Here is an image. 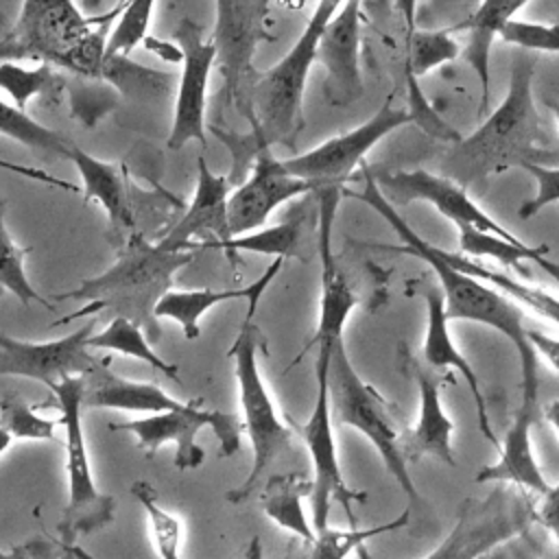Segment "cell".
I'll list each match as a JSON object with an SVG mask.
<instances>
[{
	"label": "cell",
	"mask_w": 559,
	"mask_h": 559,
	"mask_svg": "<svg viewBox=\"0 0 559 559\" xmlns=\"http://www.w3.org/2000/svg\"><path fill=\"white\" fill-rule=\"evenodd\" d=\"M39 406L28 404L17 393L0 397V426L13 437L24 441H57L55 428L59 421L37 415Z\"/></svg>",
	"instance_id": "d590c367"
},
{
	"label": "cell",
	"mask_w": 559,
	"mask_h": 559,
	"mask_svg": "<svg viewBox=\"0 0 559 559\" xmlns=\"http://www.w3.org/2000/svg\"><path fill=\"white\" fill-rule=\"evenodd\" d=\"M411 373L419 391V417L413 428L402 432V454L406 463H415L430 454L448 465H456L452 448L454 421L448 417L441 404V380L417 365H411Z\"/></svg>",
	"instance_id": "603a6c76"
},
{
	"label": "cell",
	"mask_w": 559,
	"mask_h": 559,
	"mask_svg": "<svg viewBox=\"0 0 559 559\" xmlns=\"http://www.w3.org/2000/svg\"><path fill=\"white\" fill-rule=\"evenodd\" d=\"M11 443H13V437L0 426V454H4L11 448Z\"/></svg>",
	"instance_id": "c3c4849f"
},
{
	"label": "cell",
	"mask_w": 559,
	"mask_h": 559,
	"mask_svg": "<svg viewBox=\"0 0 559 559\" xmlns=\"http://www.w3.org/2000/svg\"><path fill=\"white\" fill-rule=\"evenodd\" d=\"M50 81H52V72L48 63L26 70L20 66V61H0V87L22 109L33 96L46 92Z\"/></svg>",
	"instance_id": "74e56055"
},
{
	"label": "cell",
	"mask_w": 559,
	"mask_h": 559,
	"mask_svg": "<svg viewBox=\"0 0 559 559\" xmlns=\"http://www.w3.org/2000/svg\"><path fill=\"white\" fill-rule=\"evenodd\" d=\"M360 9L362 0H345L319 44L317 61L325 70V92L334 105L354 103L362 94Z\"/></svg>",
	"instance_id": "d6986e66"
},
{
	"label": "cell",
	"mask_w": 559,
	"mask_h": 559,
	"mask_svg": "<svg viewBox=\"0 0 559 559\" xmlns=\"http://www.w3.org/2000/svg\"><path fill=\"white\" fill-rule=\"evenodd\" d=\"M90 349H105V352H116L135 360L146 362L155 371L164 373L166 378L181 382L179 367L164 360L148 343L146 332L131 319L124 317H114L100 332H94L87 341Z\"/></svg>",
	"instance_id": "f546056e"
},
{
	"label": "cell",
	"mask_w": 559,
	"mask_h": 559,
	"mask_svg": "<svg viewBox=\"0 0 559 559\" xmlns=\"http://www.w3.org/2000/svg\"><path fill=\"white\" fill-rule=\"evenodd\" d=\"M539 408L531 404L518 406L511 426L500 439V456L491 465H483L476 474V483H498L524 489L528 493H537L539 498L550 489L548 480L542 474V467L535 459L531 430L535 424Z\"/></svg>",
	"instance_id": "7402d4cb"
},
{
	"label": "cell",
	"mask_w": 559,
	"mask_h": 559,
	"mask_svg": "<svg viewBox=\"0 0 559 559\" xmlns=\"http://www.w3.org/2000/svg\"><path fill=\"white\" fill-rule=\"evenodd\" d=\"M334 349V347H332ZM332 349H317V362H314V378H317V395L312 411L304 424H293V430H297L308 448L310 461H312V491H310V511H312V528L321 531L328 526L330 518V504L336 500L345 515L349 518V524H356L354 515V502H365L367 493L349 489L345 483L341 463H338V450L334 439V426H332V408H330V389H328V371H330V358Z\"/></svg>",
	"instance_id": "8fae6325"
},
{
	"label": "cell",
	"mask_w": 559,
	"mask_h": 559,
	"mask_svg": "<svg viewBox=\"0 0 559 559\" xmlns=\"http://www.w3.org/2000/svg\"><path fill=\"white\" fill-rule=\"evenodd\" d=\"M66 159L74 164L83 181V197L87 201L98 203L105 210L111 229H116V234L124 229H133V210H131L127 183L118 166L94 157L92 153L83 151L76 144H70Z\"/></svg>",
	"instance_id": "484cf974"
},
{
	"label": "cell",
	"mask_w": 559,
	"mask_h": 559,
	"mask_svg": "<svg viewBox=\"0 0 559 559\" xmlns=\"http://www.w3.org/2000/svg\"><path fill=\"white\" fill-rule=\"evenodd\" d=\"M461 55L459 41L450 31H415L408 35V57L406 72L417 79L426 76L430 70L454 61Z\"/></svg>",
	"instance_id": "e575fe53"
},
{
	"label": "cell",
	"mask_w": 559,
	"mask_h": 559,
	"mask_svg": "<svg viewBox=\"0 0 559 559\" xmlns=\"http://www.w3.org/2000/svg\"><path fill=\"white\" fill-rule=\"evenodd\" d=\"M192 258L194 251H168L135 234L118 262L100 275L83 280L74 290L61 295L63 299H83L85 306L63 319H57L52 325H66L79 317L111 310L116 317L135 321L151 341H157L162 328L155 317V306L173 288L177 271L192 262Z\"/></svg>",
	"instance_id": "7a4b0ae2"
},
{
	"label": "cell",
	"mask_w": 559,
	"mask_h": 559,
	"mask_svg": "<svg viewBox=\"0 0 559 559\" xmlns=\"http://www.w3.org/2000/svg\"><path fill=\"white\" fill-rule=\"evenodd\" d=\"M502 41L522 50L559 52V24L511 20L498 35Z\"/></svg>",
	"instance_id": "f35d334b"
},
{
	"label": "cell",
	"mask_w": 559,
	"mask_h": 559,
	"mask_svg": "<svg viewBox=\"0 0 559 559\" xmlns=\"http://www.w3.org/2000/svg\"><path fill=\"white\" fill-rule=\"evenodd\" d=\"M245 559H264V550H262V539H260V535H253V537L247 542Z\"/></svg>",
	"instance_id": "7dc6e473"
},
{
	"label": "cell",
	"mask_w": 559,
	"mask_h": 559,
	"mask_svg": "<svg viewBox=\"0 0 559 559\" xmlns=\"http://www.w3.org/2000/svg\"><path fill=\"white\" fill-rule=\"evenodd\" d=\"M542 552H544V544L535 535L533 526H528L526 531L518 533L509 542H504L498 548H493L483 559H537Z\"/></svg>",
	"instance_id": "b9f144b4"
},
{
	"label": "cell",
	"mask_w": 559,
	"mask_h": 559,
	"mask_svg": "<svg viewBox=\"0 0 559 559\" xmlns=\"http://www.w3.org/2000/svg\"><path fill=\"white\" fill-rule=\"evenodd\" d=\"M406 100H408V116L411 122L417 124L424 133H428L435 140H443V142H461V135L443 120V116L432 107V103L428 100V96L424 94L419 79L411 72H406Z\"/></svg>",
	"instance_id": "8d00e7d4"
},
{
	"label": "cell",
	"mask_w": 559,
	"mask_h": 559,
	"mask_svg": "<svg viewBox=\"0 0 559 559\" xmlns=\"http://www.w3.org/2000/svg\"><path fill=\"white\" fill-rule=\"evenodd\" d=\"M417 4L419 0H395V9L406 26V37L417 31Z\"/></svg>",
	"instance_id": "f6af8a7d"
},
{
	"label": "cell",
	"mask_w": 559,
	"mask_h": 559,
	"mask_svg": "<svg viewBox=\"0 0 559 559\" xmlns=\"http://www.w3.org/2000/svg\"><path fill=\"white\" fill-rule=\"evenodd\" d=\"M382 194L393 205H406L413 201L430 203L439 214L452 221L456 227H474L487 234L502 236L507 240H520L485 210H480L465 188L445 175H435L424 168L415 170H384L373 175Z\"/></svg>",
	"instance_id": "9a60e30c"
},
{
	"label": "cell",
	"mask_w": 559,
	"mask_h": 559,
	"mask_svg": "<svg viewBox=\"0 0 559 559\" xmlns=\"http://www.w3.org/2000/svg\"><path fill=\"white\" fill-rule=\"evenodd\" d=\"M535 524H542L555 537L557 542L555 559H559V483L550 485V489L537 502Z\"/></svg>",
	"instance_id": "7bdbcfd3"
},
{
	"label": "cell",
	"mask_w": 559,
	"mask_h": 559,
	"mask_svg": "<svg viewBox=\"0 0 559 559\" xmlns=\"http://www.w3.org/2000/svg\"><path fill=\"white\" fill-rule=\"evenodd\" d=\"M345 0H317L308 24L290 50L269 70L260 72L253 85L255 127L247 140H253V155L271 144H288L304 124V92L325 26Z\"/></svg>",
	"instance_id": "5b68a950"
},
{
	"label": "cell",
	"mask_w": 559,
	"mask_h": 559,
	"mask_svg": "<svg viewBox=\"0 0 559 559\" xmlns=\"http://www.w3.org/2000/svg\"><path fill=\"white\" fill-rule=\"evenodd\" d=\"M535 509L537 500L511 485H498L483 498H467L461 502L450 533L424 559H483L535 526Z\"/></svg>",
	"instance_id": "30bf717a"
},
{
	"label": "cell",
	"mask_w": 559,
	"mask_h": 559,
	"mask_svg": "<svg viewBox=\"0 0 559 559\" xmlns=\"http://www.w3.org/2000/svg\"><path fill=\"white\" fill-rule=\"evenodd\" d=\"M548 107H550V111H552V116H555V122H557V129H559V103H557V100H550Z\"/></svg>",
	"instance_id": "816d5d0a"
},
{
	"label": "cell",
	"mask_w": 559,
	"mask_h": 559,
	"mask_svg": "<svg viewBox=\"0 0 559 559\" xmlns=\"http://www.w3.org/2000/svg\"><path fill=\"white\" fill-rule=\"evenodd\" d=\"M0 559H76L72 552V544L61 537L37 535L24 544L11 546L9 550L0 548Z\"/></svg>",
	"instance_id": "60d3db41"
},
{
	"label": "cell",
	"mask_w": 559,
	"mask_h": 559,
	"mask_svg": "<svg viewBox=\"0 0 559 559\" xmlns=\"http://www.w3.org/2000/svg\"><path fill=\"white\" fill-rule=\"evenodd\" d=\"M524 170H528L535 179V194L533 199L520 205L518 216L531 218L539 214L544 207L559 203V168H552L546 164H526Z\"/></svg>",
	"instance_id": "ab89813d"
},
{
	"label": "cell",
	"mask_w": 559,
	"mask_h": 559,
	"mask_svg": "<svg viewBox=\"0 0 559 559\" xmlns=\"http://www.w3.org/2000/svg\"><path fill=\"white\" fill-rule=\"evenodd\" d=\"M96 323L90 321L76 332L55 341H22L0 332V376H17L57 386L70 376H85L98 367L100 358L90 352V336Z\"/></svg>",
	"instance_id": "5bb4252c"
},
{
	"label": "cell",
	"mask_w": 559,
	"mask_h": 559,
	"mask_svg": "<svg viewBox=\"0 0 559 559\" xmlns=\"http://www.w3.org/2000/svg\"><path fill=\"white\" fill-rule=\"evenodd\" d=\"M533 59L518 57L513 61L502 103L472 135L456 142L452 157L459 168L474 175H502L515 166L542 164L548 148L533 100Z\"/></svg>",
	"instance_id": "277c9868"
},
{
	"label": "cell",
	"mask_w": 559,
	"mask_h": 559,
	"mask_svg": "<svg viewBox=\"0 0 559 559\" xmlns=\"http://www.w3.org/2000/svg\"><path fill=\"white\" fill-rule=\"evenodd\" d=\"M528 2L531 0H483L474 15L456 26V31L467 33L465 59L472 66V70H476L480 83V118L487 114L491 96V44L500 35V31L511 20H515L518 11H522Z\"/></svg>",
	"instance_id": "d4e9b609"
},
{
	"label": "cell",
	"mask_w": 559,
	"mask_h": 559,
	"mask_svg": "<svg viewBox=\"0 0 559 559\" xmlns=\"http://www.w3.org/2000/svg\"><path fill=\"white\" fill-rule=\"evenodd\" d=\"M55 406L59 411V424L63 428L66 472H68V502L59 520V535L68 544H76L81 535L96 533L109 526L116 518V500L109 493L98 491L87 443L83 435V376H70L50 389Z\"/></svg>",
	"instance_id": "ba28073f"
},
{
	"label": "cell",
	"mask_w": 559,
	"mask_h": 559,
	"mask_svg": "<svg viewBox=\"0 0 559 559\" xmlns=\"http://www.w3.org/2000/svg\"><path fill=\"white\" fill-rule=\"evenodd\" d=\"M157 0H122L118 22L107 35L105 61L129 57L131 50L146 39L151 15Z\"/></svg>",
	"instance_id": "836d02e7"
},
{
	"label": "cell",
	"mask_w": 559,
	"mask_h": 559,
	"mask_svg": "<svg viewBox=\"0 0 559 559\" xmlns=\"http://www.w3.org/2000/svg\"><path fill=\"white\" fill-rule=\"evenodd\" d=\"M203 28L186 17L177 28L181 48V79L175 98L168 148H183L188 142L205 146V96L212 68L216 66V48L212 39H203Z\"/></svg>",
	"instance_id": "2e32d148"
},
{
	"label": "cell",
	"mask_w": 559,
	"mask_h": 559,
	"mask_svg": "<svg viewBox=\"0 0 559 559\" xmlns=\"http://www.w3.org/2000/svg\"><path fill=\"white\" fill-rule=\"evenodd\" d=\"M105 365L107 360L83 376L85 380L83 406L87 408H109V411L155 415V413L181 408L186 404L168 395L155 382H138V380L122 378Z\"/></svg>",
	"instance_id": "cb8c5ba5"
},
{
	"label": "cell",
	"mask_w": 559,
	"mask_h": 559,
	"mask_svg": "<svg viewBox=\"0 0 559 559\" xmlns=\"http://www.w3.org/2000/svg\"><path fill=\"white\" fill-rule=\"evenodd\" d=\"M312 192V186L295 177L284 159L273 157L271 146L255 153L251 175L229 194L227 221L229 234L242 236L266 225L271 214L282 205L301 194Z\"/></svg>",
	"instance_id": "e0dca14e"
},
{
	"label": "cell",
	"mask_w": 559,
	"mask_h": 559,
	"mask_svg": "<svg viewBox=\"0 0 559 559\" xmlns=\"http://www.w3.org/2000/svg\"><path fill=\"white\" fill-rule=\"evenodd\" d=\"M312 476L301 472L269 474L262 491V511L280 528L297 535L304 542L314 539L312 520L306 518L304 498H310Z\"/></svg>",
	"instance_id": "4316f807"
},
{
	"label": "cell",
	"mask_w": 559,
	"mask_h": 559,
	"mask_svg": "<svg viewBox=\"0 0 559 559\" xmlns=\"http://www.w3.org/2000/svg\"><path fill=\"white\" fill-rule=\"evenodd\" d=\"M114 13L85 17L74 0H22L15 24L0 39V61L37 59L79 76L103 79L109 70L105 24Z\"/></svg>",
	"instance_id": "3957f363"
},
{
	"label": "cell",
	"mask_w": 559,
	"mask_h": 559,
	"mask_svg": "<svg viewBox=\"0 0 559 559\" xmlns=\"http://www.w3.org/2000/svg\"><path fill=\"white\" fill-rule=\"evenodd\" d=\"M362 181L365 188L360 192H349L358 201L367 203L373 207L397 234L402 240L397 251L411 253L419 260H424L437 275L445 312L450 321H472V323H483L500 332L515 349L518 362H520V402L531 404L539 408V369H537V354L533 352L528 338H526V328H524V310L513 304L511 299L504 297L502 290L496 286L476 280L456 266H452L443 258V249L424 240L395 210V205L382 194L380 186L373 179V173L362 164Z\"/></svg>",
	"instance_id": "6da1fadb"
},
{
	"label": "cell",
	"mask_w": 559,
	"mask_h": 559,
	"mask_svg": "<svg viewBox=\"0 0 559 559\" xmlns=\"http://www.w3.org/2000/svg\"><path fill=\"white\" fill-rule=\"evenodd\" d=\"M2 207L4 205L0 203V288L15 295L20 299V304H24V306L41 304L46 308H52V304L46 301L31 284V280L26 275V253L31 249L15 245V240L11 238V234L7 229Z\"/></svg>",
	"instance_id": "d6a6232c"
},
{
	"label": "cell",
	"mask_w": 559,
	"mask_h": 559,
	"mask_svg": "<svg viewBox=\"0 0 559 559\" xmlns=\"http://www.w3.org/2000/svg\"><path fill=\"white\" fill-rule=\"evenodd\" d=\"M328 389L332 417L338 424L349 426L369 439V443L376 448L384 467L397 480L406 498L415 502L417 489L413 485L408 463L400 448L402 432L397 430L393 408L384 400V395L373 384L365 382L354 369L345 349V341H338L332 349Z\"/></svg>",
	"instance_id": "52a82bcc"
},
{
	"label": "cell",
	"mask_w": 559,
	"mask_h": 559,
	"mask_svg": "<svg viewBox=\"0 0 559 559\" xmlns=\"http://www.w3.org/2000/svg\"><path fill=\"white\" fill-rule=\"evenodd\" d=\"M526 338L537 356H542L555 371H559V338L539 330H526Z\"/></svg>",
	"instance_id": "ee69618b"
},
{
	"label": "cell",
	"mask_w": 559,
	"mask_h": 559,
	"mask_svg": "<svg viewBox=\"0 0 559 559\" xmlns=\"http://www.w3.org/2000/svg\"><path fill=\"white\" fill-rule=\"evenodd\" d=\"M408 518L411 511L406 509L391 522L376 524L369 528H332L328 524L325 528L314 531L312 542L299 539V544H293L284 559H347L352 552H360L362 559H369V555L365 552V544L378 535L404 528L408 524Z\"/></svg>",
	"instance_id": "83f0119b"
},
{
	"label": "cell",
	"mask_w": 559,
	"mask_h": 559,
	"mask_svg": "<svg viewBox=\"0 0 559 559\" xmlns=\"http://www.w3.org/2000/svg\"><path fill=\"white\" fill-rule=\"evenodd\" d=\"M426 299V336H424V345H421V354L424 360L432 367V369H452L456 371L474 400L476 406V417H478V428L483 432V437L496 448L500 450V439L493 432L491 419H489V411H487V400L483 395L478 376L474 371V367L467 362V358L459 352L452 332H450V317L445 312V304H443V295L437 288H426L424 293Z\"/></svg>",
	"instance_id": "44dd1931"
},
{
	"label": "cell",
	"mask_w": 559,
	"mask_h": 559,
	"mask_svg": "<svg viewBox=\"0 0 559 559\" xmlns=\"http://www.w3.org/2000/svg\"><path fill=\"white\" fill-rule=\"evenodd\" d=\"M0 135L15 140L28 148L46 151V153L61 155V157L68 155V148L72 144L61 133H57L50 127L31 118L15 103H7L2 98H0Z\"/></svg>",
	"instance_id": "4dcf8cb0"
},
{
	"label": "cell",
	"mask_w": 559,
	"mask_h": 559,
	"mask_svg": "<svg viewBox=\"0 0 559 559\" xmlns=\"http://www.w3.org/2000/svg\"><path fill=\"white\" fill-rule=\"evenodd\" d=\"M264 341L253 321H242L227 356L234 360L242 424L253 448V465L247 478L227 491V502L240 504L253 496L275 461L293 450V426L277 413L258 367V347Z\"/></svg>",
	"instance_id": "8992f818"
},
{
	"label": "cell",
	"mask_w": 559,
	"mask_h": 559,
	"mask_svg": "<svg viewBox=\"0 0 559 559\" xmlns=\"http://www.w3.org/2000/svg\"><path fill=\"white\" fill-rule=\"evenodd\" d=\"M308 214L306 212H293L286 221L260 227L255 231H247L242 236H231L223 242H216L214 249H223L229 255L238 251L247 253H260V255H273V258H297L301 262L308 260L306 255V227Z\"/></svg>",
	"instance_id": "f1b7e54d"
},
{
	"label": "cell",
	"mask_w": 559,
	"mask_h": 559,
	"mask_svg": "<svg viewBox=\"0 0 559 559\" xmlns=\"http://www.w3.org/2000/svg\"><path fill=\"white\" fill-rule=\"evenodd\" d=\"M284 266L282 258H273V262L264 269V273L253 280L247 286L240 288H192V290H168L155 306L157 319H170L179 323L183 330V336L188 341H194L201 336V319L218 304L231 301V299H245L247 301V321H253V314L258 310V304L269 288V284L275 280L280 269Z\"/></svg>",
	"instance_id": "ffe728a7"
},
{
	"label": "cell",
	"mask_w": 559,
	"mask_h": 559,
	"mask_svg": "<svg viewBox=\"0 0 559 559\" xmlns=\"http://www.w3.org/2000/svg\"><path fill=\"white\" fill-rule=\"evenodd\" d=\"M411 124V116L404 107H393L391 98L362 124L341 135H334L319 146L284 159V166L299 179L317 190H343V183L362 166L365 155L391 131Z\"/></svg>",
	"instance_id": "4fadbf2b"
},
{
	"label": "cell",
	"mask_w": 559,
	"mask_h": 559,
	"mask_svg": "<svg viewBox=\"0 0 559 559\" xmlns=\"http://www.w3.org/2000/svg\"><path fill=\"white\" fill-rule=\"evenodd\" d=\"M72 552H74V557L76 559H96L94 555H90L83 546H79V544H72Z\"/></svg>",
	"instance_id": "681fc988"
},
{
	"label": "cell",
	"mask_w": 559,
	"mask_h": 559,
	"mask_svg": "<svg viewBox=\"0 0 559 559\" xmlns=\"http://www.w3.org/2000/svg\"><path fill=\"white\" fill-rule=\"evenodd\" d=\"M103 2H105V0H81V7H83L85 11H96Z\"/></svg>",
	"instance_id": "f907efd6"
},
{
	"label": "cell",
	"mask_w": 559,
	"mask_h": 559,
	"mask_svg": "<svg viewBox=\"0 0 559 559\" xmlns=\"http://www.w3.org/2000/svg\"><path fill=\"white\" fill-rule=\"evenodd\" d=\"M210 428L216 439L223 456H231L240 452V435H242V419L234 413L225 411H210L201 406L199 400L186 402L181 408L144 415L140 419L111 424L109 430H124L138 439V445L153 456L164 443H175V467L197 469L205 461V450L197 443V435Z\"/></svg>",
	"instance_id": "7c38bea8"
},
{
	"label": "cell",
	"mask_w": 559,
	"mask_h": 559,
	"mask_svg": "<svg viewBox=\"0 0 559 559\" xmlns=\"http://www.w3.org/2000/svg\"><path fill=\"white\" fill-rule=\"evenodd\" d=\"M216 24L210 35L216 48V66L223 76V103L255 127L253 85L260 72L253 68L255 50L273 35L266 28L271 0H214Z\"/></svg>",
	"instance_id": "9c48e42d"
},
{
	"label": "cell",
	"mask_w": 559,
	"mask_h": 559,
	"mask_svg": "<svg viewBox=\"0 0 559 559\" xmlns=\"http://www.w3.org/2000/svg\"><path fill=\"white\" fill-rule=\"evenodd\" d=\"M542 413H544V417H546V421L557 430V435H559V400H552L550 404H546L544 408H542Z\"/></svg>",
	"instance_id": "bcb514c9"
},
{
	"label": "cell",
	"mask_w": 559,
	"mask_h": 559,
	"mask_svg": "<svg viewBox=\"0 0 559 559\" xmlns=\"http://www.w3.org/2000/svg\"><path fill=\"white\" fill-rule=\"evenodd\" d=\"M229 179L214 173L205 157L197 159V186L183 216L155 242L168 251H190V247H214L231 238L227 221Z\"/></svg>",
	"instance_id": "ac0fdd59"
},
{
	"label": "cell",
	"mask_w": 559,
	"mask_h": 559,
	"mask_svg": "<svg viewBox=\"0 0 559 559\" xmlns=\"http://www.w3.org/2000/svg\"><path fill=\"white\" fill-rule=\"evenodd\" d=\"M131 493L140 502L146 513L155 548L162 559H183L181 557V542H183V524L177 515L168 509L159 507L153 487L146 480L131 483Z\"/></svg>",
	"instance_id": "1f68e13d"
},
{
	"label": "cell",
	"mask_w": 559,
	"mask_h": 559,
	"mask_svg": "<svg viewBox=\"0 0 559 559\" xmlns=\"http://www.w3.org/2000/svg\"><path fill=\"white\" fill-rule=\"evenodd\" d=\"M4 293H7V290H4V288H0V297H2V295H4Z\"/></svg>",
	"instance_id": "f5cc1de1"
}]
</instances>
